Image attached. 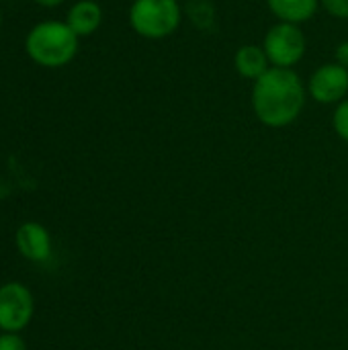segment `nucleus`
I'll return each mask as SVG.
<instances>
[{
	"label": "nucleus",
	"mask_w": 348,
	"mask_h": 350,
	"mask_svg": "<svg viewBox=\"0 0 348 350\" xmlns=\"http://www.w3.org/2000/svg\"><path fill=\"white\" fill-rule=\"evenodd\" d=\"M234 68L242 78L256 82L273 66H271L263 45L248 43V45H240L238 51L234 53Z\"/></svg>",
	"instance_id": "6e6552de"
},
{
	"label": "nucleus",
	"mask_w": 348,
	"mask_h": 350,
	"mask_svg": "<svg viewBox=\"0 0 348 350\" xmlns=\"http://www.w3.org/2000/svg\"><path fill=\"white\" fill-rule=\"evenodd\" d=\"M332 125H334V131L338 133V137L348 144V98L336 105L334 115H332Z\"/></svg>",
	"instance_id": "9b49d317"
},
{
	"label": "nucleus",
	"mask_w": 348,
	"mask_h": 350,
	"mask_svg": "<svg viewBox=\"0 0 348 350\" xmlns=\"http://www.w3.org/2000/svg\"><path fill=\"white\" fill-rule=\"evenodd\" d=\"M267 4L279 23L291 25L308 23L320 8V0H267Z\"/></svg>",
	"instance_id": "9d476101"
},
{
	"label": "nucleus",
	"mask_w": 348,
	"mask_h": 350,
	"mask_svg": "<svg viewBox=\"0 0 348 350\" xmlns=\"http://www.w3.org/2000/svg\"><path fill=\"white\" fill-rule=\"evenodd\" d=\"M68 27L78 35V37H88L92 35L101 23H103V8L94 0H78L66 18Z\"/></svg>",
	"instance_id": "1a4fd4ad"
},
{
	"label": "nucleus",
	"mask_w": 348,
	"mask_h": 350,
	"mask_svg": "<svg viewBox=\"0 0 348 350\" xmlns=\"http://www.w3.org/2000/svg\"><path fill=\"white\" fill-rule=\"evenodd\" d=\"M33 316V297L21 283L0 287V330L18 332Z\"/></svg>",
	"instance_id": "423d86ee"
},
{
	"label": "nucleus",
	"mask_w": 348,
	"mask_h": 350,
	"mask_svg": "<svg viewBox=\"0 0 348 350\" xmlns=\"http://www.w3.org/2000/svg\"><path fill=\"white\" fill-rule=\"evenodd\" d=\"M0 350H27V345L18 334L6 332L0 336Z\"/></svg>",
	"instance_id": "ddd939ff"
},
{
	"label": "nucleus",
	"mask_w": 348,
	"mask_h": 350,
	"mask_svg": "<svg viewBox=\"0 0 348 350\" xmlns=\"http://www.w3.org/2000/svg\"><path fill=\"white\" fill-rule=\"evenodd\" d=\"M334 62H336V64H340V66H345V68L348 70V41L338 43L336 53H334Z\"/></svg>",
	"instance_id": "4468645a"
},
{
	"label": "nucleus",
	"mask_w": 348,
	"mask_h": 350,
	"mask_svg": "<svg viewBox=\"0 0 348 350\" xmlns=\"http://www.w3.org/2000/svg\"><path fill=\"white\" fill-rule=\"evenodd\" d=\"M78 35L62 21H43L35 25L25 41L29 57L43 68H62L78 53Z\"/></svg>",
	"instance_id": "f03ea898"
},
{
	"label": "nucleus",
	"mask_w": 348,
	"mask_h": 350,
	"mask_svg": "<svg viewBox=\"0 0 348 350\" xmlns=\"http://www.w3.org/2000/svg\"><path fill=\"white\" fill-rule=\"evenodd\" d=\"M37 4H41V6H47V8H51V6H57V4H62L64 0H35Z\"/></svg>",
	"instance_id": "2eb2a0df"
},
{
	"label": "nucleus",
	"mask_w": 348,
	"mask_h": 350,
	"mask_svg": "<svg viewBox=\"0 0 348 350\" xmlns=\"http://www.w3.org/2000/svg\"><path fill=\"white\" fill-rule=\"evenodd\" d=\"M320 6L334 18L348 21V0H320Z\"/></svg>",
	"instance_id": "f8f14e48"
},
{
	"label": "nucleus",
	"mask_w": 348,
	"mask_h": 350,
	"mask_svg": "<svg viewBox=\"0 0 348 350\" xmlns=\"http://www.w3.org/2000/svg\"><path fill=\"white\" fill-rule=\"evenodd\" d=\"M16 246L18 252L35 262H41L51 252V240L43 226L39 224H25L16 232Z\"/></svg>",
	"instance_id": "0eeeda50"
},
{
	"label": "nucleus",
	"mask_w": 348,
	"mask_h": 350,
	"mask_svg": "<svg viewBox=\"0 0 348 350\" xmlns=\"http://www.w3.org/2000/svg\"><path fill=\"white\" fill-rule=\"evenodd\" d=\"M308 88L295 70L269 68L252 86V111L273 129L291 125L304 111Z\"/></svg>",
	"instance_id": "f257e3e1"
},
{
	"label": "nucleus",
	"mask_w": 348,
	"mask_h": 350,
	"mask_svg": "<svg viewBox=\"0 0 348 350\" xmlns=\"http://www.w3.org/2000/svg\"><path fill=\"white\" fill-rule=\"evenodd\" d=\"M308 94L320 105H338L348 94V70L332 62L316 68L306 84Z\"/></svg>",
	"instance_id": "39448f33"
},
{
	"label": "nucleus",
	"mask_w": 348,
	"mask_h": 350,
	"mask_svg": "<svg viewBox=\"0 0 348 350\" xmlns=\"http://www.w3.org/2000/svg\"><path fill=\"white\" fill-rule=\"evenodd\" d=\"M263 49L273 68L293 70L299 64L308 49V39L299 25L291 23H275L263 41Z\"/></svg>",
	"instance_id": "20e7f679"
},
{
	"label": "nucleus",
	"mask_w": 348,
	"mask_h": 350,
	"mask_svg": "<svg viewBox=\"0 0 348 350\" xmlns=\"http://www.w3.org/2000/svg\"><path fill=\"white\" fill-rule=\"evenodd\" d=\"M180 23L178 0H133L129 6V25L144 39H166L178 31Z\"/></svg>",
	"instance_id": "7ed1b4c3"
}]
</instances>
